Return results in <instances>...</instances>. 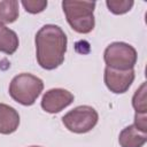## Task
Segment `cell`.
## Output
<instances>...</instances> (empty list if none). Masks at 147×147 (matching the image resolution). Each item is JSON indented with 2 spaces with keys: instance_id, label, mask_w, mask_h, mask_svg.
<instances>
[{
  "instance_id": "cell-1",
  "label": "cell",
  "mask_w": 147,
  "mask_h": 147,
  "mask_svg": "<svg viewBox=\"0 0 147 147\" xmlns=\"http://www.w3.org/2000/svg\"><path fill=\"white\" fill-rule=\"evenodd\" d=\"M36 59L45 70L59 68L67 53L68 38L64 31L55 24H46L39 29L34 38Z\"/></svg>"
},
{
  "instance_id": "cell-2",
  "label": "cell",
  "mask_w": 147,
  "mask_h": 147,
  "mask_svg": "<svg viewBox=\"0 0 147 147\" xmlns=\"http://www.w3.org/2000/svg\"><path fill=\"white\" fill-rule=\"evenodd\" d=\"M95 1L63 0L62 9L65 14L68 24L77 33H90L95 26L94 9Z\"/></svg>"
},
{
  "instance_id": "cell-3",
  "label": "cell",
  "mask_w": 147,
  "mask_h": 147,
  "mask_svg": "<svg viewBox=\"0 0 147 147\" xmlns=\"http://www.w3.org/2000/svg\"><path fill=\"white\" fill-rule=\"evenodd\" d=\"M44 90V82L29 72L16 75L9 84V95L23 106H32Z\"/></svg>"
},
{
  "instance_id": "cell-4",
  "label": "cell",
  "mask_w": 147,
  "mask_h": 147,
  "mask_svg": "<svg viewBox=\"0 0 147 147\" xmlns=\"http://www.w3.org/2000/svg\"><path fill=\"white\" fill-rule=\"evenodd\" d=\"M103 60L106 67L116 70H130L134 68L138 54L132 45L124 41H114L106 47Z\"/></svg>"
},
{
  "instance_id": "cell-5",
  "label": "cell",
  "mask_w": 147,
  "mask_h": 147,
  "mask_svg": "<svg viewBox=\"0 0 147 147\" xmlns=\"http://www.w3.org/2000/svg\"><path fill=\"white\" fill-rule=\"evenodd\" d=\"M99 114L91 106H78L62 117L64 126L74 133H87L98 124Z\"/></svg>"
},
{
  "instance_id": "cell-6",
  "label": "cell",
  "mask_w": 147,
  "mask_h": 147,
  "mask_svg": "<svg viewBox=\"0 0 147 147\" xmlns=\"http://www.w3.org/2000/svg\"><path fill=\"white\" fill-rule=\"evenodd\" d=\"M136 74L133 69L130 70H116L109 67L105 68L103 80L107 88L115 94L125 93L134 80Z\"/></svg>"
},
{
  "instance_id": "cell-7",
  "label": "cell",
  "mask_w": 147,
  "mask_h": 147,
  "mask_svg": "<svg viewBox=\"0 0 147 147\" xmlns=\"http://www.w3.org/2000/svg\"><path fill=\"white\" fill-rule=\"evenodd\" d=\"M74 94L64 88H51L41 98L40 106L48 114H57L74 102Z\"/></svg>"
},
{
  "instance_id": "cell-8",
  "label": "cell",
  "mask_w": 147,
  "mask_h": 147,
  "mask_svg": "<svg viewBox=\"0 0 147 147\" xmlns=\"http://www.w3.org/2000/svg\"><path fill=\"white\" fill-rule=\"evenodd\" d=\"M20 125V115L15 108L9 105L0 103V133L11 134Z\"/></svg>"
},
{
  "instance_id": "cell-9",
  "label": "cell",
  "mask_w": 147,
  "mask_h": 147,
  "mask_svg": "<svg viewBox=\"0 0 147 147\" xmlns=\"http://www.w3.org/2000/svg\"><path fill=\"white\" fill-rule=\"evenodd\" d=\"M147 141V133L139 131L133 124L124 127L118 136L121 147H142Z\"/></svg>"
},
{
  "instance_id": "cell-10",
  "label": "cell",
  "mask_w": 147,
  "mask_h": 147,
  "mask_svg": "<svg viewBox=\"0 0 147 147\" xmlns=\"http://www.w3.org/2000/svg\"><path fill=\"white\" fill-rule=\"evenodd\" d=\"M20 45L16 32L6 25H0V52L11 55L14 54Z\"/></svg>"
},
{
  "instance_id": "cell-11",
  "label": "cell",
  "mask_w": 147,
  "mask_h": 147,
  "mask_svg": "<svg viewBox=\"0 0 147 147\" xmlns=\"http://www.w3.org/2000/svg\"><path fill=\"white\" fill-rule=\"evenodd\" d=\"M20 16L18 1L0 0V25L14 23Z\"/></svg>"
},
{
  "instance_id": "cell-12",
  "label": "cell",
  "mask_w": 147,
  "mask_h": 147,
  "mask_svg": "<svg viewBox=\"0 0 147 147\" xmlns=\"http://www.w3.org/2000/svg\"><path fill=\"white\" fill-rule=\"evenodd\" d=\"M147 87H146V82H144L140 87L134 92L132 96V106L136 110V113L139 114H146L147 113Z\"/></svg>"
},
{
  "instance_id": "cell-13",
  "label": "cell",
  "mask_w": 147,
  "mask_h": 147,
  "mask_svg": "<svg viewBox=\"0 0 147 147\" xmlns=\"http://www.w3.org/2000/svg\"><path fill=\"white\" fill-rule=\"evenodd\" d=\"M133 0H107L106 6L108 7L109 11L115 15H123L131 10L133 7Z\"/></svg>"
},
{
  "instance_id": "cell-14",
  "label": "cell",
  "mask_w": 147,
  "mask_h": 147,
  "mask_svg": "<svg viewBox=\"0 0 147 147\" xmlns=\"http://www.w3.org/2000/svg\"><path fill=\"white\" fill-rule=\"evenodd\" d=\"M21 3L28 13L39 14L46 9L48 2L46 0H23Z\"/></svg>"
},
{
  "instance_id": "cell-15",
  "label": "cell",
  "mask_w": 147,
  "mask_h": 147,
  "mask_svg": "<svg viewBox=\"0 0 147 147\" xmlns=\"http://www.w3.org/2000/svg\"><path fill=\"white\" fill-rule=\"evenodd\" d=\"M133 125L139 131L147 133V113L146 114L136 113V115H134V124Z\"/></svg>"
},
{
  "instance_id": "cell-16",
  "label": "cell",
  "mask_w": 147,
  "mask_h": 147,
  "mask_svg": "<svg viewBox=\"0 0 147 147\" xmlns=\"http://www.w3.org/2000/svg\"><path fill=\"white\" fill-rule=\"evenodd\" d=\"M30 147H41V146H30Z\"/></svg>"
}]
</instances>
